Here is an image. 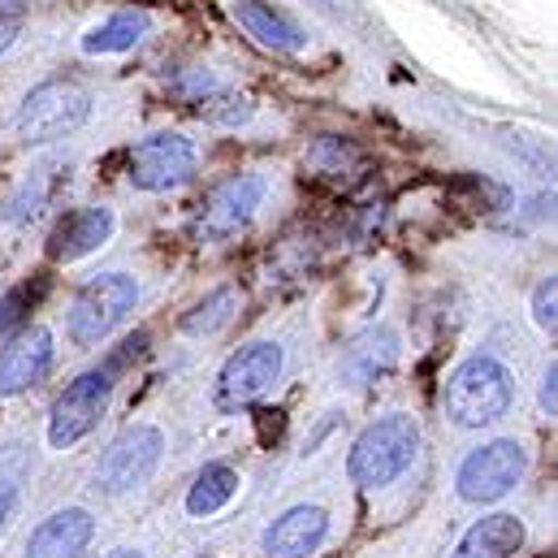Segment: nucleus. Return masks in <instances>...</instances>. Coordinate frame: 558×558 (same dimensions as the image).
I'll return each mask as SVG.
<instances>
[{
  "label": "nucleus",
  "instance_id": "obj_25",
  "mask_svg": "<svg viewBox=\"0 0 558 558\" xmlns=\"http://www.w3.org/2000/svg\"><path fill=\"white\" fill-rule=\"evenodd\" d=\"M558 281L555 278H542L537 281V290H533V320L542 325V329H550L555 333L558 325Z\"/></svg>",
  "mask_w": 558,
  "mask_h": 558
},
{
  "label": "nucleus",
  "instance_id": "obj_8",
  "mask_svg": "<svg viewBox=\"0 0 558 558\" xmlns=\"http://www.w3.org/2000/svg\"><path fill=\"white\" fill-rule=\"evenodd\" d=\"M160 454H165V433L156 424H131L122 428L109 450L100 454L96 463V489L105 494H131L151 481V472L160 468Z\"/></svg>",
  "mask_w": 558,
  "mask_h": 558
},
{
  "label": "nucleus",
  "instance_id": "obj_30",
  "mask_svg": "<svg viewBox=\"0 0 558 558\" xmlns=\"http://www.w3.org/2000/svg\"><path fill=\"white\" fill-rule=\"evenodd\" d=\"M113 558H143V555H131V550H122V555H113Z\"/></svg>",
  "mask_w": 558,
  "mask_h": 558
},
{
  "label": "nucleus",
  "instance_id": "obj_21",
  "mask_svg": "<svg viewBox=\"0 0 558 558\" xmlns=\"http://www.w3.org/2000/svg\"><path fill=\"white\" fill-rule=\"evenodd\" d=\"M52 195V169H35L9 199H4V213H0V226H17V221H31L39 217V208L48 204Z\"/></svg>",
  "mask_w": 558,
  "mask_h": 558
},
{
  "label": "nucleus",
  "instance_id": "obj_29",
  "mask_svg": "<svg viewBox=\"0 0 558 558\" xmlns=\"http://www.w3.org/2000/svg\"><path fill=\"white\" fill-rule=\"evenodd\" d=\"M31 0H0V17H26Z\"/></svg>",
  "mask_w": 558,
  "mask_h": 558
},
{
  "label": "nucleus",
  "instance_id": "obj_23",
  "mask_svg": "<svg viewBox=\"0 0 558 558\" xmlns=\"http://www.w3.org/2000/svg\"><path fill=\"white\" fill-rule=\"evenodd\" d=\"M169 92L182 100V105H204V100H213L217 92H226L221 87V74L213 70V65H186V70H178L173 78H169Z\"/></svg>",
  "mask_w": 558,
  "mask_h": 558
},
{
  "label": "nucleus",
  "instance_id": "obj_9",
  "mask_svg": "<svg viewBox=\"0 0 558 558\" xmlns=\"http://www.w3.org/2000/svg\"><path fill=\"white\" fill-rule=\"evenodd\" d=\"M265 199H269V178H265V173L252 169V173L226 178V182L204 199V208H199V217H195V239L221 243V239L239 234V230L265 208Z\"/></svg>",
  "mask_w": 558,
  "mask_h": 558
},
{
  "label": "nucleus",
  "instance_id": "obj_1",
  "mask_svg": "<svg viewBox=\"0 0 558 558\" xmlns=\"http://www.w3.org/2000/svg\"><path fill=\"white\" fill-rule=\"evenodd\" d=\"M420 450V424L408 412H395V416L373 420L355 441H351V454H347V476L351 485L360 489H386L395 485L412 463H416Z\"/></svg>",
  "mask_w": 558,
  "mask_h": 558
},
{
  "label": "nucleus",
  "instance_id": "obj_19",
  "mask_svg": "<svg viewBox=\"0 0 558 558\" xmlns=\"http://www.w3.org/2000/svg\"><path fill=\"white\" fill-rule=\"evenodd\" d=\"M239 485H243V476H239L230 463H204V472H199V476L191 481V489H186V515H191V520H208V515L226 511V507L234 502Z\"/></svg>",
  "mask_w": 558,
  "mask_h": 558
},
{
  "label": "nucleus",
  "instance_id": "obj_16",
  "mask_svg": "<svg viewBox=\"0 0 558 558\" xmlns=\"http://www.w3.org/2000/svg\"><path fill=\"white\" fill-rule=\"evenodd\" d=\"M395 360H399V333L390 325H377V329H364L360 338L347 342V351L338 360V373H342L347 386L364 390L377 377H386L395 368Z\"/></svg>",
  "mask_w": 558,
  "mask_h": 558
},
{
  "label": "nucleus",
  "instance_id": "obj_26",
  "mask_svg": "<svg viewBox=\"0 0 558 558\" xmlns=\"http://www.w3.org/2000/svg\"><path fill=\"white\" fill-rule=\"evenodd\" d=\"M537 399H542V412L555 416L558 412V364L555 360H550V368H546V377H542V395H537Z\"/></svg>",
  "mask_w": 558,
  "mask_h": 558
},
{
  "label": "nucleus",
  "instance_id": "obj_18",
  "mask_svg": "<svg viewBox=\"0 0 558 558\" xmlns=\"http://www.w3.org/2000/svg\"><path fill=\"white\" fill-rule=\"evenodd\" d=\"M524 542H529L524 520L511 515V511H494V515L476 520V524L459 537V546H454L450 558H515L524 550Z\"/></svg>",
  "mask_w": 558,
  "mask_h": 558
},
{
  "label": "nucleus",
  "instance_id": "obj_15",
  "mask_svg": "<svg viewBox=\"0 0 558 558\" xmlns=\"http://www.w3.org/2000/svg\"><path fill=\"white\" fill-rule=\"evenodd\" d=\"M230 13H234V22H239L260 48H269V52L290 57V52H303V48H307V31H303L286 9L269 4V0H230Z\"/></svg>",
  "mask_w": 558,
  "mask_h": 558
},
{
  "label": "nucleus",
  "instance_id": "obj_11",
  "mask_svg": "<svg viewBox=\"0 0 558 558\" xmlns=\"http://www.w3.org/2000/svg\"><path fill=\"white\" fill-rule=\"evenodd\" d=\"M52 333L44 325H22L4 347H0V399H17L31 395L48 368H52Z\"/></svg>",
  "mask_w": 558,
  "mask_h": 558
},
{
  "label": "nucleus",
  "instance_id": "obj_28",
  "mask_svg": "<svg viewBox=\"0 0 558 558\" xmlns=\"http://www.w3.org/2000/svg\"><path fill=\"white\" fill-rule=\"evenodd\" d=\"M22 22H26V17H0V57H4V52L17 44V35H22Z\"/></svg>",
  "mask_w": 558,
  "mask_h": 558
},
{
  "label": "nucleus",
  "instance_id": "obj_7",
  "mask_svg": "<svg viewBox=\"0 0 558 558\" xmlns=\"http://www.w3.org/2000/svg\"><path fill=\"white\" fill-rule=\"evenodd\" d=\"M109 399H113V368L78 373V377L57 395V403H52V416H48V446H52V450L78 446V441L105 420Z\"/></svg>",
  "mask_w": 558,
  "mask_h": 558
},
{
  "label": "nucleus",
  "instance_id": "obj_4",
  "mask_svg": "<svg viewBox=\"0 0 558 558\" xmlns=\"http://www.w3.org/2000/svg\"><path fill=\"white\" fill-rule=\"evenodd\" d=\"M140 303V281L131 274H100L92 278L65 312V333L74 347H96L105 342Z\"/></svg>",
  "mask_w": 558,
  "mask_h": 558
},
{
  "label": "nucleus",
  "instance_id": "obj_14",
  "mask_svg": "<svg viewBox=\"0 0 558 558\" xmlns=\"http://www.w3.org/2000/svg\"><path fill=\"white\" fill-rule=\"evenodd\" d=\"M92 537H96L92 511L87 507H61L26 537V558H83Z\"/></svg>",
  "mask_w": 558,
  "mask_h": 558
},
{
  "label": "nucleus",
  "instance_id": "obj_13",
  "mask_svg": "<svg viewBox=\"0 0 558 558\" xmlns=\"http://www.w3.org/2000/svg\"><path fill=\"white\" fill-rule=\"evenodd\" d=\"M329 537V511L316 502H299L281 511L265 529V555L269 558H312Z\"/></svg>",
  "mask_w": 558,
  "mask_h": 558
},
{
  "label": "nucleus",
  "instance_id": "obj_22",
  "mask_svg": "<svg viewBox=\"0 0 558 558\" xmlns=\"http://www.w3.org/2000/svg\"><path fill=\"white\" fill-rule=\"evenodd\" d=\"M307 165H312L316 173H325V178H342V173H351V169H360V165H364V151H360L351 140L325 135V140L307 151Z\"/></svg>",
  "mask_w": 558,
  "mask_h": 558
},
{
  "label": "nucleus",
  "instance_id": "obj_10",
  "mask_svg": "<svg viewBox=\"0 0 558 558\" xmlns=\"http://www.w3.org/2000/svg\"><path fill=\"white\" fill-rule=\"evenodd\" d=\"M281 355L278 342H247L243 351H234L217 377V408L221 412H243L252 403H260L281 377Z\"/></svg>",
  "mask_w": 558,
  "mask_h": 558
},
{
  "label": "nucleus",
  "instance_id": "obj_20",
  "mask_svg": "<svg viewBox=\"0 0 558 558\" xmlns=\"http://www.w3.org/2000/svg\"><path fill=\"white\" fill-rule=\"evenodd\" d=\"M239 307H243V290H239V286H217L208 299H199V303L182 316V329H186L191 338H208V333L226 329V325L239 316Z\"/></svg>",
  "mask_w": 558,
  "mask_h": 558
},
{
  "label": "nucleus",
  "instance_id": "obj_6",
  "mask_svg": "<svg viewBox=\"0 0 558 558\" xmlns=\"http://www.w3.org/2000/svg\"><path fill=\"white\" fill-rule=\"evenodd\" d=\"M195 169H199V147L178 131H151L126 156V182L135 191H147V195H165V191L186 186L195 178Z\"/></svg>",
  "mask_w": 558,
  "mask_h": 558
},
{
  "label": "nucleus",
  "instance_id": "obj_27",
  "mask_svg": "<svg viewBox=\"0 0 558 558\" xmlns=\"http://www.w3.org/2000/svg\"><path fill=\"white\" fill-rule=\"evenodd\" d=\"M13 511H17V485L0 472V529L13 520Z\"/></svg>",
  "mask_w": 558,
  "mask_h": 558
},
{
  "label": "nucleus",
  "instance_id": "obj_3",
  "mask_svg": "<svg viewBox=\"0 0 558 558\" xmlns=\"http://www.w3.org/2000/svg\"><path fill=\"white\" fill-rule=\"evenodd\" d=\"M87 118H92V92L83 83H74V78H44V83H35L22 96V105L13 113V131H17L22 143L44 147V143L74 135Z\"/></svg>",
  "mask_w": 558,
  "mask_h": 558
},
{
  "label": "nucleus",
  "instance_id": "obj_24",
  "mask_svg": "<svg viewBox=\"0 0 558 558\" xmlns=\"http://www.w3.org/2000/svg\"><path fill=\"white\" fill-rule=\"evenodd\" d=\"M199 113H204V122H213V126L239 131V126H247V122H252L256 105H252L247 96H230V92H217L213 100H204V105H199Z\"/></svg>",
  "mask_w": 558,
  "mask_h": 558
},
{
  "label": "nucleus",
  "instance_id": "obj_5",
  "mask_svg": "<svg viewBox=\"0 0 558 558\" xmlns=\"http://www.w3.org/2000/svg\"><path fill=\"white\" fill-rule=\"evenodd\" d=\"M524 472H529V450L515 437H494L463 454L454 472V489L463 502L489 507V502H502L524 481Z\"/></svg>",
  "mask_w": 558,
  "mask_h": 558
},
{
  "label": "nucleus",
  "instance_id": "obj_12",
  "mask_svg": "<svg viewBox=\"0 0 558 558\" xmlns=\"http://www.w3.org/2000/svg\"><path fill=\"white\" fill-rule=\"evenodd\" d=\"M113 230H118V217H113L109 204L74 208V213H65V217L57 221V230H52V239H48V256L74 265V260L100 252V247L113 239Z\"/></svg>",
  "mask_w": 558,
  "mask_h": 558
},
{
  "label": "nucleus",
  "instance_id": "obj_17",
  "mask_svg": "<svg viewBox=\"0 0 558 558\" xmlns=\"http://www.w3.org/2000/svg\"><path fill=\"white\" fill-rule=\"evenodd\" d=\"M147 35H151V9L126 4V9H113L109 17H100L96 26H87L78 48H83V57H122V52H135Z\"/></svg>",
  "mask_w": 558,
  "mask_h": 558
},
{
  "label": "nucleus",
  "instance_id": "obj_2",
  "mask_svg": "<svg viewBox=\"0 0 558 558\" xmlns=\"http://www.w3.org/2000/svg\"><path fill=\"white\" fill-rule=\"evenodd\" d=\"M446 416L459 428H485L502 420L515 403V381L511 368L494 355H468L450 377H446Z\"/></svg>",
  "mask_w": 558,
  "mask_h": 558
}]
</instances>
